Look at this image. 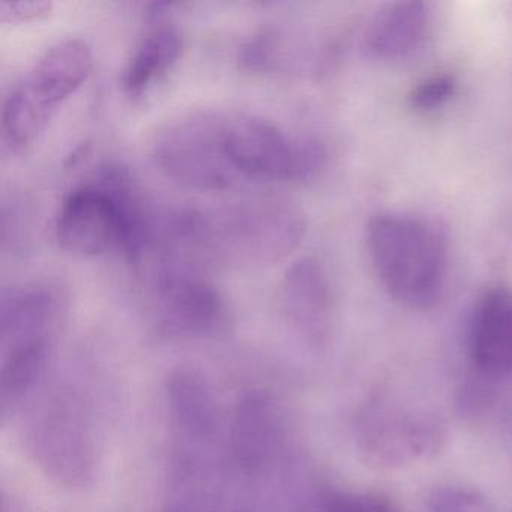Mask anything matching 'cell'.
Listing matches in <instances>:
<instances>
[{"instance_id": "obj_3", "label": "cell", "mask_w": 512, "mask_h": 512, "mask_svg": "<svg viewBox=\"0 0 512 512\" xmlns=\"http://www.w3.org/2000/svg\"><path fill=\"white\" fill-rule=\"evenodd\" d=\"M26 449L56 484L85 488L97 464L94 424L88 404L67 383L44 389L23 422Z\"/></svg>"}, {"instance_id": "obj_18", "label": "cell", "mask_w": 512, "mask_h": 512, "mask_svg": "<svg viewBox=\"0 0 512 512\" xmlns=\"http://www.w3.org/2000/svg\"><path fill=\"white\" fill-rule=\"evenodd\" d=\"M58 110L41 101L20 80L2 106V139L10 151L25 152L47 130Z\"/></svg>"}, {"instance_id": "obj_1", "label": "cell", "mask_w": 512, "mask_h": 512, "mask_svg": "<svg viewBox=\"0 0 512 512\" xmlns=\"http://www.w3.org/2000/svg\"><path fill=\"white\" fill-rule=\"evenodd\" d=\"M307 232L301 209L280 199L236 203L217 211H184L173 215V248L191 257L266 266L298 248Z\"/></svg>"}, {"instance_id": "obj_6", "label": "cell", "mask_w": 512, "mask_h": 512, "mask_svg": "<svg viewBox=\"0 0 512 512\" xmlns=\"http://www.w3.org/2000/svg\"><path fill=\"white\" fill-rule=\"evenodd\" d=\"M355 431L359 451L380 469L430 460L446 440L445 425L436 416L382 400L362 409Z\"/></svg>"}, {"instance_id": "obj_4", "label": "cell", "mask_w": 512, "mask_h": 512, "mask_svg": "<svg viewBox=\"0 0 512 512\" xmlns=\"http://www.w3.org/2000/svg\"><path fill=\"white\" fill-rule=\"evenodd\" d=\"M224 113L200 110L164 125L152 142V160L161 173L182 187L223 191L236 175L226 151Z\"/></svg>"}, {"instance_id": "obj_12", "label": "cell", "mask_w": 512, "mask_h": 512, "mask_svg": "<svg viewBox=\"0 0 512 512\" xmlns=\"http://www.w3.org/2000/svg\"><path fill=\"white\" fill-rule=\"evenodd\" d=\"M61 313V293L50 284H25L5 292L0 305L2 350L34 341H52Z\"/></svg>"}, {"instance_id": "obj_7", "label": "cell", "mask_w": 512, "mask_h": 512, "mask_svg": "<svg viewBox=\"0 0 512 512\" xmlns=\"http://www.w3.org/2000/svg\"><path fill=\"white\" fill-rule=\"evenodd\" d=\"M155 322L178 337H208L229 325V307L220 290L187 266H169L152 290Z\"/></svg>"}, {"instance_id": "obj_2", "label": "cell", "mask_w": 512, "mask_h": 512, "mask_svg": "<svg viewBox=\"0 0 512 512\" xmlns=\"http://www.w3.org/2000/svg\"><path fill=\"white\" fill-rule=\"evenodd\" d=\"M368 257L386 292L406 307H433L445 287L448 248L436 226L400 212L368 221Z\"/></svg>"}, {"instance_id": "obj_20", "label": "cell", "mask_w": 512, "mask_h": 512, "mask_svg": "<svg viewBox=\"0 0 512 512\" xmlns=\"http://www.w3.org/2000/svg\"><path fill=\"white\" fill-rule=\"evenodd\" d=\"M454 92L455 82L451 76H434L413 91L410 103L415 109L427 112L442 107Z\"/></svg>"}, {"instance_id": "obj_8", "label": "cell", "mask_w": 512, "mask_h": 512, "mask_svg": "<svg viewBox=\"0 0 512 512\" xmlns=\"http://www.w3.org/2000/svg\"><path fill=\"white\" fill-rule=\"evenodd\" d=\"M55 236L59 247L74 256H101L119 247L118 206L95 176L67 194L56 215Z\"/></svg>"}, {"instance_id": "obj_5", "label": "cell", "mask_w": 512, "mask_h": 512, "mask_svg": "<svg viewBox=\"0 0 512 512\" xmlns=\"http://www.w3.org/2000/svg\"><path fill=\"white\" fill-rule=\"evenodd\" d=\"M226 151L239 178L262 182H301L325 164L319 142L293 137L274 122L248 113L226 119Z\"/></svg>"}, {"instance_id": "obj_15", "label": "cell", "mask_w": 512, "mask_h": 512, "mask_svg": "<svg viewBox=\"0 0 512 512\" xmlns=\"http://www.w3.org/2000/svg\"><path fill=\"white\" fill-rule=\"evenodd\" d=\"M428 14L419 2H397L383 7L368 25L364 37L368 56L395 61L412 55L425 38Z\"/></svg>"}, {"instance_id": "obj_14", "label": "cell", "mask_w": 512, "mask_h": 512, "mask_svg": "<svg viewBox=\"0 0 512 512\" xmlns=\"http://www.w3.org/2000/svg\"><path fill=\"white\" fill-rule=\"evenodd\" d=\"M92 68L94 53L89 44L70 38L47 49L22 80L41 101L58 110L85 85Z\"/></svg>"}, {"instance_id": "obj_13", "label": "cell", "mask_w": 512, "mask_h": 512, "mask_svg": "<svg viewBox=\"0 0 512 512\" xmlns=\"http://www.w3.org/2000/svg\"><path fill=\"white\" fill-rule=\"evenodd\" d=\"M182 49V32L155 5L151 23L146 26L125 64L121 79L124 94L131 101H142L173 70L181 58Z\"/></svg>"}, {"instance_id": "obj_22", "label": "cell", "mask_w": 512, "mask_h": 512, "mask_svg": "<svg viewBox=\"0 0 512 512\" xmlns=\"http://www.w3.org/2000/svg\"><path fill=\"white\" fill-rule=\"evenodd\" d=\"M52 2L23 0V2H0V22L4 25H25L40 22L52 14Z\"/></svg>"}, {"instance_id": "obj_16", "label": "cell", "mask_w": 512, "mask_h": 512, "mask_svg": "<svg viewBox=\"0 0 512 512\" xmlns=\"http://www.w3.org/2000/svg\"><path fill=\"white\" fill-rule=\"evenodd\" d=\"M170 419L181 439L209 445L217 437L218 416L211 389L202 377L179 371L167 383Z\"/></svg>"}, {"instance_id": "obj_19", "label": "cell", "mask_w": 512, "mask_h": 512, "mask_svg": "<svg viewBox=\"0 0 512 512\" xmlns=\"http://www.w3.org/2000/svg\"><path fill=\"white\" fill-rule=\"evenodd\" d=\"M428 512H493L478 491L463 487L440 488L428 502Z\"/></svg>"}, {"instance_id": "obj_11", "label": "cell", "mask_w": 512, "mask_h": 512, "mask_svg": "<svg viewBox=\"0 0 512 512\" xmlns=\"http://www.w3.org/2000/svg\"><path fill=\"white\" fill-rule=\"evenodd\" d=\"M469 356L485 377L512 376V292L496 287L484 293L469 326Z\"/></svg>"}, {"instance_id": "obj_21", "label": "cell", "mask_w": 512, "mask_h": 512, "mask_svg": "<svg viewBox=\"0 0 512 512\" xmlns=\"http://www.w3.org/2000/svg\"><path fill=\"white\" fill-rule=\"evenodd\" d=\"M275 35L262 32L254 35L248 43L239 50V62L248 71H268L274 64Z\"/></svg>"}, {"instance_id": "obj_10", "label": "cell", "mask_w": 512, "mask_h": 512, "mask_svg": "<svg viewBox=\"0 0 512 512\" xmlns=\"http://www.w3.org/2000/svg\"><path fill=\"white\" fill-rule=\"evenodd\" d=\"M283 439V424L274 400L262 391L242 395L230 430V451L236 467L245 475L265 472L274 463Z\"/></svg>"}, {"instance_id": "obj_23", "label": "cell", "mask_w": 512, "mask_h": 512, "mask_svg": "<svg viewBox=\"0 0 512 512\" xmlns=\"http://www.w3.org/2000/svg\"><path fill=\"white\" fill-rule=\"evenodd\" d=\"M367 512H398V509H395L388 500L376 496Z\"/></svg>"}, {"instance_id": "obj_9", "label": "cell", "mask_w": 512, "mask_h": 512, "mask_svg": "<svg viewBox=\"0 0 512 512\" xmlns=\"http://www.w3.org/2000/svg\"><path fill=\"white\" fill-rule=\"evenodd\" d=\"M280 307L290 328L308 346H325L331 334L334 301L328 275L316 257H301L284 272Z\"/></svg>"}, {"instance_id": "obj_17", "label": "cell", "mask_w": 512, "mask_h": 512, "mask_svg": "<svg viewBox=\"0 0 512 512\" xmlns=\"http://www.w3.org/2000/svg\"><path fill=\"white\" fill-rule=\"evenodd\" d=\"M50 341H34L2 350L0 412L7 419L37 388L49 361Z\"/></svg>"}]
</instances>
